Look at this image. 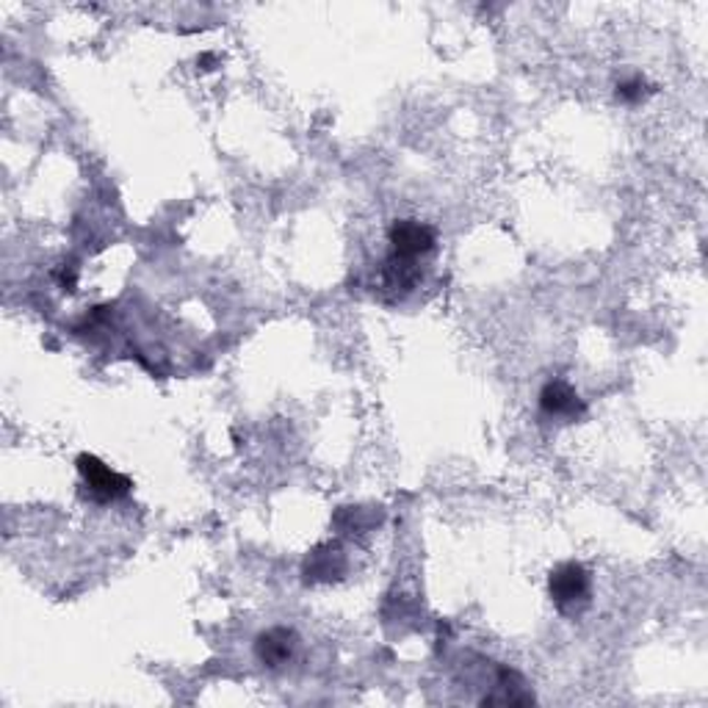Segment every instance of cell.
Listing matches in <instances>:
<instances>
[{"instance_id": "6da1fadb", "label": "cell", "mask_w": 708, "mask_h": 708, "mask_svg": "<svg viewBox=\"0 0 708 708\" xmlns=\"http://www.w3.org/2000/svg\"><path fill=\"white\" fill-rule=\"evenodd\" d=\"M548 595L562 614H582L593 595V575L582 562H562L548 575Z\"/></svg>"}, {"instance_id": "7a4b0ae2", "label": "cell", "mask_w": 708, "mask_h": 708, "mask_svg": "<svg viewBox=\"0 0 708 708\" xmlns=\"http://www.w3.org/2000/svg\"><path fill=\"white\" fill-rule=\"evenodd\" d=\"M75 465H78V473L80 479H84V487L86 493H89L91 501L109 504V501H116V498H125L127 493L134 490V482H131L125 473L105 465L100 457L80 455L78 460H75Z\"/></svg>"}, {"instance_id": "3957f363", "label": "cell", "mask_w": 708, "mask_h": 708, "mask_svg": "<svg viewBox=\"0 0 708 708\" xmlns=\"http://www.w3.org/2000/svg\"><path fill=\"white\" fill-rule=\"evenodd\" d=\"M390 241V254L396 258H405V261H418L435 249L437 236L426 222H418V219H396L388 231Z\"/></svg>"}, {"instance_id": "277c9868", "label": "cell", "mask_w": 708, "mask_h": 708, "mask_svg": "<svg viewBox=\"0 0 708 708\" xmlns=\"http://www.w3.org/2000/svg\"><path fill=\"white\" fill-rule=\"evenodd\" d=\"M297 650L299 634L288 625H274V629H266L254 639V656L269 670H280V667L288 664L297 656Z\"/></svg>"}, {"instance_id": "5b68a950", "label": "cell", "mask_w": 708, "mask_h": 708, "mask_svg": "<svg viewBox=\"0 0 708 708\" xmlns=\"http://www.w3.org/2000/svg\"><path fill=\"white\" fill-rule=\"evenodd\" d=\"M346 554L338 543H321L308 554L302 564V575L308 584H330L340 582L346 575Z\"/></svg>"}, {"instance_id": "8992f818", "label": "cell", "mask_w": 708, "mask_h": 708, "mask_svg": "<svg viewBox=\"0 0 708 708\" xmlns=\"http://www.w3.org/2000/svg\"><path fill=\"white\" fill-rule=\"evenodd\" d=\"M537 700L532 686L523 681L521 672L509 670V667H496V681H493L490 692L485 697H479L482 706H532Z\"/></svg>"}, {"instance_id": "52a82bcc", "label": "cell", "mask_w": 708, "mask_h": 708, "mask_svg": "<svg viewBox=\"0 0 708 708\" xmlns=\"http://www.w3.org/2000/svg\"><path fill=\"white\" fill-rule=\"evenodd\" d=\"M539 410L548 418H564V421H579V418L587 415V405L582 401V396L562 380L545 382L543 390H539Z\"/></svg>"}, {"instance_id": "ba28073f", "label": "cell", "mask_w": 708, "mask_h": 708, "mask_svg": "<svg viewBox=\"0 0 708 708\" xmlns=\"http://www.w3.org/2000/svg\"><path fill=\"white\" fill-rule=\"evenodd\" d=\"M421 280V266L418 261H405V258H396V254H388L385 258V266H382V285L394 294H407L412 291Z\"/></svg>"}, {"instance_id": "9c48e42d", "label": "cell", "mask_w": 708, "mask_h": 708, "mask_svg": "<svg viewBox=\"0 0 708 708\" xmlns=\"http://www.w3.org/2000/svg\"><path fill=\"white\" fill-rule=\"evenodd\" d=\"M382 521V512L365 507H340L335 512V529L340 534H363Z\"/></svg>"}, {"instance_id": "30bf717a", "label": "cell", "mask_w": 708, "mask_h": 708, "mask_svg": "<svg viewBox=\"0 0 708 708\" xmlns=\"http://www.w3.org/2000/svg\"><path fill=\"white\" fill-rule=\"evenodd\" d=\"M614 95H618V100H623V103H629V105L639 103V100L645 98V95H648V80L639 78V75L620 80L618 91H614Z\"/></svg>"}]
</instances>
